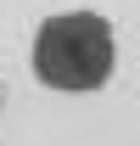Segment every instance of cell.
Instances as JSON below:
<instances>
[{
	"instance_id": "obj_1",
	"label": "cell",
	"mask_w": 140,
	"mask_h": 146,
	"mask_svg": "<svg viewBox=\"0 0 140 146\" xmlns=\"http://www.w3.org/2000/svg\"><path fill=\"white\" fill-rule=\"evenodd\" d=\"M118 56H123L118 51V28L95 6L51 11L34 28V39H28V68L56 96H95V90H106L112 73H118Z\"/></svg>"
}]
</instances>
